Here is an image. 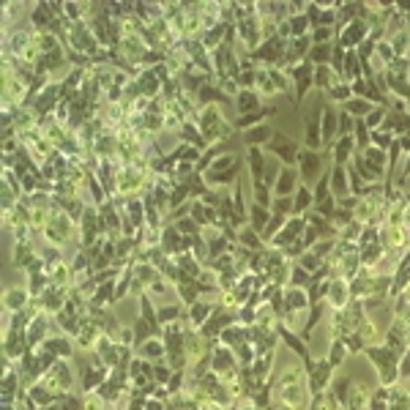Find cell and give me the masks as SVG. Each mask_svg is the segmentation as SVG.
I'll list each match as a JSON object with an SVG mask.
<instances>
[{"mask_svg": "<svg viewBox=\"0 0 410 410\" xmlns=\"http://www.w3.org/2000/svg\"><path fill=\"white\" fill-rule=\"evenodd\" d=\"M213 309H216V304L213 301H197V304H192L189 309H186V317H189V326L195 328V331H200L205 323L210 320V315H213Z\"/></svg>", "mask_w": 410, "mask_h": 410, "instance_id": "obj_27", "label": "cell"}, {"mask_svg": "<svg viewBox=\"0 0 410 410\" xmlns=\"http://www.w3.org/2000/svg\"><path fill=\"white\" fill-rule=\"evenodd\" d=\"M184 317H186V306H184V304H170V301H165V304L156 306V320H159L162 328L170 326V323H178V320H184Z\"/></svg>", "mask_w": 410, "mask_h": 410, "instance_id": "obj_29", "label": "cell"}, {"mask_svg": "<svg viewBox=\"0 0 410 410\" xmlns=\"http://www.w3.org/2000/svg\"><path fill=\"white\" fill-rule=\"evenodd\" d=\"M331 52H334V44H312L306 60L312 66H328L331 63Z\"/></svg>", "mask_w": 410, "mask_h": 410, "instance_id": "obj_39", "label": "cell"}, {"mask_svg": "<svg viewBox=\"0 0 410 410\" xmlns=\"http://www.w3.org/2000/svg\"><path fill=\"white\" fill-rule=\"evenodd\" d=\"M328 101H337V104H345V101H350L353 99V88L348 85V82H339V85H334L328 93Z\"/></svg>", "mask_w": 410, "mask_h": 410, "instance_id": "obj_47", "label": "cell"}, {"mask_svg": "<svg viewBox=\"0 0 410 410\" xmlns=\"http://www.w3.org/2000/svg\"><path fill=\"white\" fill-rule=\"evenodd\" d=\"M320 129H323V151H331V145L339 137V110H334V104H323Z\"/></svg>", "mask_w": 410, "mask_h": 410, "instance_id": "obj_14", "label": "cell"}, {"mask_svg": "<svg viewBox=\"0 0 410 410\" xmlns=\"http://www.w3.org/2000/svg\"><path fill=\"white\" fill-rule=\"evenodd\" d=\"M296 205H293V197H274V205H271V213H282V216H293Z\"/></svg>", "mask_w": 410, "mask_h": 410, "instance_id": "obj_54", "label": "cell"}, {"mask_svg": "<svg viewBox=\"0 0 410 410\" xmlns=\"http://www.w3.org/2000/svg\"><path fill=\"white\" fill-rule=\"evenodd\" d=\"M331 381H334V367L328 359H320L312 364V370H306V389H309V397H320L331 389Z\"/></svg>", "mask_w": 410, "mask_h": 410, "instance_id": "obj_8", "label": "cell"}, {"mask_svg": "<svg viewBox=\"0 0 410 410\" xmlns=\"http://www.w3.org/2000/svg\"><path fill=\"white\" fill-rule=\"evenodd\" d=\"M328 391L334 394V400L345 410L348 408V400H350V391H353V378H350V375H337V378L331 381V389H328Z\"/></svg>", "mask_w": 410, "mask_h": 410, "instance_id": "obj_32", "label": "cell"}, {"mask_svg": "<svg viewBox=\"0 0 410 410\" xmlns=\"http://www.w3.org/2000/svg\"><path fill=\"white\" fill-rule=\"evenodd\" d=\"M331 195L337 200H345L350 197V181H348V167H339V165H331Z\"/></svg>", "mask_w": 410, "mask_h": 410, "instance_id": "obj_28", "label": "cell"}, {"mask_svg": "<svg viewBox=\"0 0 410 410\" xmlns=\"http://www.w3.org/2000/svg\"><path fill=\"white\" fill-rule=\"evenodd\" d=\"M38 383H44V386H47L49 391H55V394H69V391L74 389V372H71L69 361L58 359V361L52 364V370H49Z\"/></svg>", "mask_w": 410, "mask_h": 410, "instance_id": "obj_7", "label": "cell"}, {"mask_svg": "<svg viewBox=\"0 0 410 410\" xmlns=\"http://www.w3.org/2000/svg\"><path fill=\"white\" fill-rule=\"evenodd\" d=\"M195 123L200 126V134L208 145H216V143H230L235 137V129L230 121H224L221 110L219 107H203L195 118Z\"/></svg>", "mask_w": 410, "mask_h": 410, "instance_id": "obj_1", "label": "cell"}, {"mask_svg": "<svg viewBox=\"0 0 410 410\" xmlns=\"http://www.w3.org/2000/svg\"><path fill=\"white\" fill-rule=\"evenodd\" d=\"M361 156L367 159V162H372L375 167H389V151H383V148H375V145H370L367 151H361Z\"/></svg>", "mask_w": 410, "mask_h": 410, "instance_id": "obj_44", "label": "cell"}, {"mask_svg": "<svg viewBox=\"0 0 410 410\" xmlns=\"http://www.w3.org/2000/svg\"><path fill=\"white\" fill-rule=\"evenodd\" d=\"M170 224H176V230H178L181 235H203V227H200L192 216H181V219H176V221H170Z\"/></svg>", "mask_w": 410, "mask_h": 410, "instance_id": "obj_45", "label": "cell"}, {"mask_svg": "<svg viewBox=\"0 0 410 410\" xmlns=\"http://www.w3.org/2000/svg\"><path fill=\"white\" fill-rule=\"evenodd\" d=\"M279 115V107L276 104H265L260 112H249V115H238L235 121H232V129L235 132H249V129H254V126H260V123H268L271 118H276Z\"/></svg>", "mask_w": 410, "mask_h": 410, "instance_id": "obj_13", "label": "cell"}, {"mask_svg": "<svg viewBox=\"0 0 410 410\" xmlns=\"http://www.w3.org/2000/svg\"><path fill=\"white\" fill-rule=\"evenodd\" d=\"M173 372H176V370L167 364V359L154 364V381H156L159 386H167V383H170V378H173Z\"/></svg>", "mask_w": 410, "mask_h": 410, "instance_id": "obj_50", "label": "cell"}, {"mask_svg": "<svg viewBox=\"0 0 410 410\" xmlns=\"http://www.w3.org/2000/svg\"><path fill=\"white\" fill-rule=\"evenodd\" d=\"M326 154L328 151H309V148H301V154H298V162H296V167H298V173H301V184H317L320 181V170H323V162H326Z\"/></svg>", "mask_w": 410, "mask_h": 410, "instance_id": "obj_6", "label": "cell"}, {"mask_svg": "<svg viewBox=\"0 0 410 410\" xmlns=\"http://www.w3.org/2000/svg\"><path fill=\"white\" fill-rule=\"evenodd\" d=\"M176 137H178V143L195 145L197 151H205V148H208V143H205L203 134H200V126H197L195 121H186V123H181V129L176 132Z\"/></svg>", "mask_w": 410, "mask_h": 410, "instance_id": "obj_30", "label": "cell"}, {"mask_svg": "<svg viewBox=\"0 0 410 410\" xmlns=\"http://www.w3.org/2000/svg\"><path fill=\"white\" fill-rule=\"evenodd\" d=\"M348 356H350V350H348V345H345V339H331V345H328V361H331V367L337 370V367H342L345 361H348Z\"/></svg>", "mask_w": 410, "mask_h": 410, "instance_id": "obj_40", "label": "cell"}, {"mask_svg": "<svg viewBox=\"0 0 410 410\" xmlns=\"http://www.w3.org/2000/svg\"><path fill=\"white\" fill-rule=\"evenodd\" d=\"M134 85H137L143 99H159L162 96V80L156 77L154 69H143V74L134 80Z\"/></svg>", "mask_w": 410, "mask_h": 410, "instance_id": "obj_20", "label": "cell"}, {"mask_svg": "<svg viewBox=\"0 0 410 410\" xmlns=\"http://www.w3.org/2000/svg\"><path fill=\"white\" fill-rule=\"evenodd\" d=\"M370 30H372L370 22L359 16L356 22L337 27V44H342L345 49H356V47H361V44L370 38Z\"/></svg>", "mask_w": 410, "mask_h": 410, "instance_id": "obj_10", "label": "cell"}, {"mask_svg": "<svg viewBox=\"0 0 410 410\" xmlns=\"http://www.w3.org/2000/svg\"><path fill=\"white\" fill-rule=\"evenodd\" d=\"M301 186V173L298 167H282L279 170V178H276V186H274V197H293Z\"/></svg>", "mask_w": 410, "mask_h": 410, "instance_id": "obj_17", "label": "cell"}, {"mask_svg": "<svg viewBox=\"0 0 410 410\" xmlns=\"http://www.w3.org/2000/svg\"><path fill=\"white\" fill-rule=\"evenodd\" d=\"M41 348H47L55 359H63V361H69V359H74L77 356V342L71 339V337H66V334H49V339L41 345Z\"/></svg>", "mask_w": 410, "mask_h": 410, "instance_id": "obj_18", "label": "cell"}, {"mask_svg": "<svg viewBox=\"0 0 410 410\" xmlns=\"http://www.w3.org/2000/svg\"><path fill=\"white\" fill-rule=\"evenodd\" d=\"M304 230H306V216H290L287 219V224L279 230V235L268 243V246H274V249H287L290 243H296L301 235H304Z\"/></svg>", "mask_w": 410, "mask_h": 410, "instance_id": "obj_12", "label": "cell"}, {"mask_svg": "<svg viewBox=\"0 0 410 410\" xmlns=\"http://www.w3.org/2000/svg\"><path fill=\"white\" fill-rule=\"evenodd\" d=\"M265 148H246V170H249V181H263L265 176Z\"/></svg>", "mask_w": 410, "mask_h": 410, "instance_id": "obj_24", "label": "cell"}, {"mask_svg": "<svg viewBox=\"0 0 410 410\" xmlns=\"http://www.w3.org/2000/svg\"><path fill=\"white\" fill-rule=\"evenodd\" d=\"M134 353H137L140 359H145V361H154V364L167 359V348H165V342H162V339H148V342L137 345V348H134Z\"/></svg>", "mask_w": 410, "mask_h": 410, "instance_id": "obj_31", "label": "cell"}, {"mask_svg": "<svg viewBox=\"0 0 410 410\" xmlns=\"http://www.w3.org/2000/svg\"><path fill=\"white\" fill-rule=\"evenodd\" d=\"M298 265L304 268V271H309V274H315L317 268H323V260L315 254V252H304L301 257H298Z\"/></svg>", "mask_w": 410, "mask_h": 410, "instance_id": "obj_53", "label": "cell"}, {"mask_svg": "<svg viewBox=\"0 0 410 410\" xmlns=\"http://www.w3.org/2000/svg\"><path fill=\"white\" fill-rule=\"evenodd\" d=\"M252 203L263 205V208H271V205H274V189H268L263 181H254V184H252Z\"/></svg>", "mask_w": 410, "mask_h": 410, "instance_id": "obj_42", "label": "cell"}, {"mask_svg": "<svg viewBox=\"0 0 410 410\" xmlns=\"http://www.w3.org/2000/svg\"><path fill=\"white\" fill-rule=\"evenodd\" d=\"M52 326H55L52 317L44 315V312L30 320V326H27V345H30V350H38V348L49 339V328H52Z\"/></svg>", "mask_w": 410, "mask_h": 410, "instance_id": "obj_15", "label": "cell"}, {"mask_svg": "<svg viewBox=\"0 0 410 410\" xmlns=\"http://www.w3.org/2000/svg\"><path fill=\"white\" fill-rule=\"evenodd\" d=\"M394 140H397V137H394L389 129H375V132H372V145H375V148L389 151V145H391Z\"/></svg>", "mask_w": 410, "mask_h": 410, "instance_id": "obj_52", "label": "cell"}, {"mask_svg": "<svg viewBox=\"0 0 410 410\" xmlns=\"http://www.w3.org/2000/svg\"><path fill=\"white\" fill-rule=\"evenodd\" d=\"M309 279H312V274L309 271H304L298 263L290 268V279H287V287H301V290H306L309 287Z\"/></svg>", "mask_w": 410, "mask_h": 410, "instance_id": "obj_43", "label": "cell"}, {"mask_svg": "<svg viewBox=\"0 0 410 410\" xmlns=\"http://www.w3.org/2000/svg\"><path fill=\"white\" fill-rule=\"evenodd\" d=\"M356 129V118H350L345 110H339V137H353Z\"/></svg>", "mask_w": 410, "mask_h": 410, "instance_id": "obj_55", "label": "cell"}, {"mask_svg": "<svg viewBox=\"0 0 410 410\" xmlns=\"http://www.w3.org/2000/svg\"><path fill=\"white\" fill-rule=\"evenodd\" d=\"M342 110H345L350 118H356V121H364V118H367V115L375 110V104H370L367 99H356V96H353L350 101H345V104H342Z\"/></svg>", "mask_w": 410, "mask_h": 410, "instance_id": "obj_38", "label": "cell"}, {"mask_svg": "<svg viewBox=\"0 0 410 410\" xmlns=\"http://www.w3.org/2000/svg\"><path fill=\"white\" fill-rule=\"evenodd\" d=\"M405 104H408V112H410V99H408V101H405Z\"/></svg>", "mask_w": 410, "mask_h": 410, "instance_id": "obj_58", "label": "cell"}, {"mask_svg": "<svg viewBox=\"0 0 410 410\" xmlns=\"http://www.w3.org/2000/svg\"><path fill=\"white\" fill-rule=\"evenodd\" d=\"M361 230H364V221L353 219L350 224H345V227L339 230V241H348V243H359V238H361Z\"/></svg>", "mask_w": 410, "mask_h": 410, "instance_id": "obj_46", "label": "cell"}, {"mask_svg": "<svg viewBox=\"0 0 410 410\" xmlns=\"http://www.w3.org/2000/svg\"><path fill=\"white\" fill-rule=\"evenodd\" d=\"M337 241H339V238H320V241H317V243H315L309 252H315V254H317V257L326 263V260L334 254V249H337Z\"/></svg>", "mask_w": 410, "mask_h": 410, "instance_id": "obj_48", "label": "cell"}, {"mask_svg": "<svg viewBox=\"0 0 410 410\" xmlns=\"http://www.w3.org/2000/svg\"><path fill=\"white\" fill-rule=\"evenodd\" d=\"M274 134H276V129H274L271 123H260V126L243 132V134H241V143H243L246 148H265Z\"/></svg>", "mask_w": 410, "mask_h": 410, "instance_id": "obj_22", "label": "cell"}, {"mask_svg": "<svg viewBox=\"0 0 410 410\" xmlns=\"http://www.w3.org/2000/svg\"><path fill=\"white\" fill-rule=\"evenodd\" d=\"M342 82V77L331 69V66H315V88L317 91H323V93H328L334 85H339Z\"/></svg>", "mask_w": 410, "mask_h": 410, "instance_id": "obj_33", "label": "cell"}, {"mask_svg": "<svg viewBox=\"0 0 410 410\" xmlns=\"http://www.w3.org/2000/svg\"><path fill=\"white\" fill-rule=\"evenodd\" d=\"M364 356L372 361L381 386L391 389V386L400 381V356H397L394 350H389L386 345H367V348H364Z\"/></svg>", "mask_w": 410, "mask_h": 410, "instance_id": "obj_3", "label": "cell"}, {"mask_svg": "<svg viewBox=\"0 0 410 410\" xmlns=\"http://www.w3.org/2000/svg\"><path fill=\"white\" fill-rule=\"evenodd\" d=\"M353 143H356V154L367 151L372 145V132L367 129L364 121H356V129H353Z\"/></svg>", "mask_w": 410, "mask_h": 410, "instance_id": "obj_41", "label": "cell"}, {"mask_svg": "<svg viewBox=\"0 0 410 410\" xmlns=\"http://www.w3.org/2000/svg\"><path fill=\"white\" fill-rule=\"evenodd\" d=\"M235 112L238 115H249V112H260L265 107V99L257 91H238V96L232 99Z\"/></svg>", "mask_w": 410, "mask_h": 410, "instance_id": "obj_21", "label": "cell"}, {"mask_svg": "<svg viewBox=\"0 0 410 410\" xmlns=\"http://www.w3.org/2000/svg\"><path fill=\"white\" fill-rule=\"evenodd\" d=\"M331 159H334V165H339V167H348L350 165V159H353V154H356V143H353V137H337V143L331 145Z\"/></svg>", "mask_w": 410, "mask_h": 410, "instance_id": "obj_25", "label": "cell"}, {"mask_svg": "<svg viewBox=\"0 0 410 410\" xmlns=\"http://www.w3.org/2000/svg\"><path fill=\"white\" fill-rule=\"evenodd\" d=\"M386 115H389V107H375L367 118H364V123H367V129L370 132H375V129H381L383 126V121H386Z\"/></svg>", "mask_w": 410, "mask_h": 410, "instance_id": "obj_51", "label": "cell"}, {"mask_svg": "<svg viewBox=\"0 0 410 410\" xmlns=\"http://www.w3.org/2000/svg\"><path fill=\"white\" fill-rule=\"evenodd\" d=\"M238 246H243L246 252H260V249H265V243H263V235H260L257 230H252L249 224L238 230Z\"/></svg>", "mask_w": 410, "mask_h": 410, "instance_id": "obj_36", "label": "cell"}, {"mask_svg": "<svg viewBox=\"0 0 410 410\" xmlns=\"http://www.w3.org/2000/svg\"><path fill=\"white\" fill-rule=\"evenodd\" d=\"M27 350H30V345H27V328H16V326L3 328V359L22 361Z\"/></svg>", "mask_w": 410, "mask_h": 410, "instance_id": "obj_9", "label": "cell"}, {"mask_svg": "<svg viewBox=\"0 0 410 410\" xmlns=\"http://www.w3.org/2000/svg\"><path fill=\"white\" fill-rule=\"evenodd\" d=\"M241 156L238 154H224V156H219L208 170L203 173L205 184L210 186V189H232L235 184H238V178H241Z\"/></svg>", "mask_w": 410, "mask_h": 410, "instance_id": "obj_2", "label": "cell"}, {"mask_svg": "<svg viewBox=\"0 0 410 410\" xmlns=\"http://www.w3.org/2000/svg\"><path fill=\"white\" fill-rule=\"evenodd\" d=\"M400 381H410V350L400 359Z\"/></svg>", "mask_w": 410, "mask_h": 410, "instance_id": "obj_56", "label": "cell"}, {"mask_svg": "<svg viewBox=\"0 0 410 410\" xmlns=\"http://www.w3.org/2000/svg\"><path fill=\"white\" fill-rule=\"evenodd\" d=\"M287 74H290V82H293V101H296V107H301V101L306 99V93L315 88V66L309 60H301Z\"/></svg>", "mask_w": 410, "mask_h": 410, "instance_id": "obj_5", "label": "cell"}, {"mask_svg": "<svg viewBox=\"0 0 410 410\" xmlns=\"http://www.w3.org/2000/svg\"><path fill=\"white\" fill-rule=\"evenodd\" d=\"M268 221H271V208L249 203V227H252V230H257V232L263 235V230L268 227Z\"/></svg>", "mask_w": 410, "mask_h": 410, "instance_id": "obj_37", "label": "cell"}, {"mask_svg": "<svg viewBox=\"0 0 410 410\" xmlns=\"http://www.w3.org/2000/svg\"><path fill=\"white\" fill-rule=\"evenodd\" d=\"M145 410H167V402H159V400L151 397V400L145 402Z\"/></svg>", "mask_w": 410, "mask_h": 410, "instance_id": "obj_57", "label": "cell"}, {"mask_svg": "<svg viewBox=\"0 0 410 410\" xmlns=\"http://www.w3.org/2000/svg\"><path fill=\"white\" fill-rule=\"evenodd\" d=\"M301 148H304V145H301L298 140H293V137L285 134V132H276V134L271 137V143L265 145V154H271L282 167H296Z\"/></svg>", "mask_w": 410, "mask_h": 410, "instance_id": "obj_4", "label": "cell"}, {"mask_svg": "<svg viewBox=\"0 0 410 410\" xmlns=\"http://www.w3.org/2000/svg\"><path fill=\"white\" fill-rule=\"evenodd\" d=\"M350 301H353V296H350V282L342 279V276H334V279H331V287H328V296H326V304H328L334 312H339V309H345Z\"/></svg>", "mask_w": 410, "mask_h": 410, "instance_id": "obj_16", "label": "cell"}, {"mask_svg": "<svg viewBox=\"0 0 410 410\" xmlns=\"http://www.w3.org/2000/svg\"><path fill=\"white\" fill-rule=\"evenodd\" d=\"M312 44H334L337 41V27H315L309 33Z\"/></svg>", "mask_w": 410, "mask_h": 410, "instance_id": "obj_49", "label": "cell"}, {"mask_svg": "<svg viewBox=\"0 0 410 410\" xmlns=\"http://www.w3.org/2000/svg\"><path fill=\"white\" fill-rule=\"evenodd\" d=\"M323 104L326 101H320L312 112H306L304 115V148H309V151H320L323 148V129H320V118H323Z\"/></svg>", "mask_w": 410, "mask_h": 410, "instance_id": "obj_11", "label": "cell"}, {"mask_svg": "<svg viewBox=\"0 0 410 410\" xmlns=\"http://www.w3.org/2000/svg\"><path fill=\"white\" fill-rule=\"evenodd\" d=\"M293 205H296L293 216H306V213L315 208V195H312V186L301 184V186H298V192L293 195Z\"/></svg>", "mask_w": 410, "mask_h": 410, "instance_id": "obj_35", "label": "cell"}, {"mask_svg": "<svg viewBox=\"0 0 410 410\" xmlns=\"http://www.w3.org/2000/svg\"><path fill=\"white\" fill-rule=\"evenodd\" d=\"M176 293H178V298H181V304L189 309L192 304H197L200 301V296H203V290H200V282L197 279H186V276H181V282L173 287Z\"/></svg>", "mask_w": 410, "mask_h": 410, "instance_id": "obj_26", "label": "cell"}, {"mask_svg": "<svg viewBox=\"0 0 410 410\" xmlns=\"http://www.w3.org/2000/svg\"><path fill=\"white\" fill-rule=\"evenodd\" d=\"M350 165L359 170V176L364 178V184H383V181H386V170H383V167H375V165L367 162L361 154H353Z\"/></svg>", "mask_w": 410, "mask_h": 410, "instance_id": "obj_23", "label": "cell"}, {"mask_svg": "<svg viewBox=\"0 0 410 410\" xmlns=\"http://www.w3.org/2000/svg\"><path fill=\"white\" fill-rule=\"evenodd\" d=\"M25 397H27V400H30V402H33L36 408H47V405H52V402H55V400H58L60 394L49 391V389H47L44 383H33V386L27 389V394H25Z\"/></svg>", "mask_w": 410, "mask_h": 410, "instance_id": "obj_34", "label": "cell"}, {"mask_svg": "<svg viewBox=\"0 0 410 410\" xmlns=\"http://www.w3.org/2000/svg\"><path fill=\"white\" fill-rule=\"evenodd\" d=\"M27 306H30V293H27V287H5V290H3V312L16 315V312H25Z\"/></svg>", "mask_w": 410, "mask_h": 410, "instance_id": "obj_19", "label": "cell"}]
</instances>
